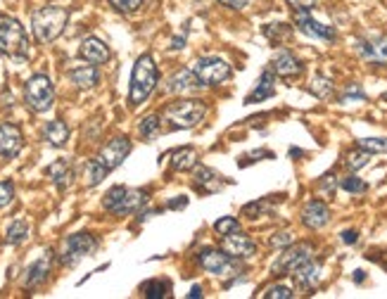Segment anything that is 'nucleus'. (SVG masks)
<instances>
[{
    "instance_id": "nucleus-1",
    "label": "nucleus",
    "mask_w": 387,
    "mask_h": 299,
    "mask_svg": "<svg viewBox=\"0 0 387 299\" xmlns=\"http://www.w3.org/2000/svg\"><path fill=\"white\" fill-rule=\"evenodd\" d=\"M129 152H131V140L129 138L119 135V138L109 140V143L98 152L96 159H91V164H88V169H86L88 186H98V183H102V178H107V174H112L117 166L124 164V159L129 157Z\"/></svg>"
},
{
    "instance_id": "nucleus-2",
    "label": "nucleus",
    "mask_w": 387,
    "mask_h": 299,
    "mask_svg": "<svg viewBox=\"0 0 387 299\" xmlns=\"http://www.w3.org/2000/svg\"><path fill=\"white\" fill-rule=\"evenodd\" d=\"M159 81V71L150 55H140L133 65V74H131V88H129V102L131 107H138L145 100L153 96Z\"/></svg>"
},
{
    "instance_id": "nucleus-3",
    "label": "nucleus",
    "mask_w": 387,
    "mask_h": 299,
    "mask_svg": "<svg viewBox=\"0 0 387 299\" xmlns=\"http://www.w3.org/2000/svg\"><path fill=\"white\" fill-rule=\"evenodd\" d=\"M67 22H69V10L48 5V8H41L31 14V31H34L36 41L45 45L60 38Z\"/></svg>"
},
{
    "instance_id": "nucleus-4",
    "label": "nucleus",
    "mask_w": 387,
    "mask_h": 299,
    "mask_svg": "<svg viewBox=\"0 0 387 299\" xmlns=\"http://www.w3.org/2000/svg\"><path fill=\"white\" fill-rule=\"evenodd\" d=\"M205 117H207V104L202 100H179V102L166 104L164 114H162V119L169 124L171 131L195 129Z\"/></svg>"
},
{
    "instance_id": "nucleus-5",
    "label": "nucleus",
    "mask_w": 387,
    "mask_h": 299,
    "mask_svg": "<svg viewBox=\"0 0 387 299\" xmlns=\"http://www.w3.org/2000/svg\"><path fill=\"white\" fill-rule=\"evenodd\" d=\"M148 202V192L145 190H133L126 186H114L107 190V195L102 199V207L109 214H117V217H126V214L140 212V207Z\"/></svg>"
},
{
    "instance_id": "nucleus-6",
    "label": "nucleus",
    "mask_w": 387,
    "mask_h": 299,
    "mask_svg": "<svg viewBox=\"0 0 387 299\" xmlns=\"http://www.w3.org/2000/svg\"><path fill=\"white\" fill-rule=\"evenodd\" d=\"M0 52L17 57V60L29 55V36H26L22 22L12 17L0 19Z\"/></svg>"
},
{
    "instance_id": "nucleus-7",
    "label": "nucleus",
    "mask_w": 387,
    "mask_h": 299,
    "mask_svg": "<svg viewBox=\"0 0 387 299\" xmlns=\"http://www.w3.org/2000/svg\"><path fill=\"white\" fill-rule=\"evenodd\" d=\"M24 100L34 112H48L52 102H55V86H52V81L45 74H34L26 81Z\"/></svg>"
},
{
    "instance_id": "nucleus-8",
    "label": "nucleus",
    "mask_w": 387,
    "mask_h": 299,
    "mask_svg": "<svg viewBox=\"0 0 387 299\" xmlns=\"http://www.w3.org/2000/svg\"><path fill=\"white\" fill-rule=\"evenodd\" d=\"M98 238L91 233H74L65 240V247H62V256L60 261L65 266H76L83 256H91L93 252L98 250Z\"/></svg>"
},
{
    "instance_id": "nucleus-9",
    "label": "nucleus",
    "mask_w": 387,
    "mask_h": 299,
    "mask_svg": "<svg viewBox=\"0 0 387 299\" xmlns=\"http://www.w3.org/2000/svg\"><path fill=\"white\" fill-rule=\"evenodd\" d=\"M192 69H195L197 78L205 86H221V83H226L233 76L231 65L226 60H221V57H202V60L195 62Z\"/></svg>"
},
{
    "instance_id": "nucleus-10",
    "label": "nucleus",
    "mask_w": 387,
    "mask_h": 299,
    "mask_svg": "<svg viewBox=\"0 0 387 299\" xmlns=\"http://www.w3.org/2000/svg\"><path fill=\"white\" fill-rule=\"evenodd\" d=\"M313 259V247L309 243H300V245H290L283 250V254L276 259L274 264V276H285V274H295L300 266H305L307 261Z\"/></svg>"
},
{
    "instance_id": "nucleus-11",
    "label": "nucleus",
    "mask_w": 387,
    "mask_h": 299,
    "mask_svg": "<svg viewBox=\"0 0 387 299\" xmlns=\"http://www.w3.org/2000/svg\"><path fill=\"white\" fill-rule=\"evenodd\" d=\"M295 24H297V29H300L305 36H309V38H318V41H335L338 38V31L333 29V26L316 22V19L309 14V10H297Z\"/></svg>"
},
{
    "instance_id": "nucleus-12",
    "label": "nucleus",
    "mask_w": 387,
    "mask_h": 299,
    "mask_svg": "<svg viewBox=\"0 0 387 299\" xmlns=\"http://www.w3.org/2000/svg\"><path fill=\"white\" fill-rule=\"evenodd\" d=\"M357 52L366 62H373V65H387V36L385 34H373V36H366V38L357 41Z\"/></svg>"
},
{
    "instance_id": "nucleus-13",
    "label": "nucleus",
    "mask_w": 387,
    "mask_h": 299,
    "mask_svg": "<svg viewBox=\"0 0 387 299\" xmlns=\"http://www.w3.org/2000/svg\"><path fill=\"white\" fill-rule=\"evenodd\" d=\"M197 264L214 276H226L228 271L233 269L231 256H228L223 250H214V247H205V250L197 252Z\"/></svg>"
},
{
    "instance_id": "nucleus-14",
    "label": "nucleus",
    "mask_w": 387,
    "mask_h": 299,
    "mask_svg": "<svg viewBox=\"0 0 387 299\" xmlns=\"http://www.w3.org/2000/svg\"><path fill=\"white\" fill-rule=\"evenodd\" d=\"M24 148V135L19 126L14 124H0V157L14 159Z\"/></svg>"
},
{
    "instance_id": "nucleus-15",
    "label": "nucleus",
    "mask_w": 387,
    "mask_h": 299,
    "mask_svg": "<svg viewBox=\"0 0 387 299\" xmlns=\"http://www.w3.org/2000/svg\"><path fill=\"white\" fill-rule=\"evenodd\" d=\"M221 250L226 252L231 259H250V256H254V252H257V245H254L247 235L235 230L231 235H223Z\"/></svg>"
},
{
    "instance_id": "nucleus-16",
    "label": "nucleus",
    "mask_w": 387,
    "mask_h": 299,
    "mask_svg": "<svg viewBox=\"0 0 387 299\" xmlns=\"http://www.w3.org/2000/svg\"><path fill=\"white\" fill-rule=\"evenodd\" d=\"M202 86H205V83L197 78L195 69H179L174 76L169 78V83H166V91L176 93V96H190V93L202 91Z\"/></svg>"
},
{
    "instance_id": "nucleus-17",
    "label": "nucleus",
    "mask_w": 387,
    "mask_h": 299,
    "mask_svg": "<svg viewBox=\"0 0 387 299\" xmlns=\"http://www.w3.org/2000/svg\"><path fill=\"white\" fill-rule=\"evenodd\" d=\"M271 69H274L276 76H283V78H295L302 74V69H305V65L300 62V57L292 55L290 50H280L274 55V60H271Z\"/></svg>"
},
{
    "instance_id": "nucleus-18",
    "label": "nucleus",
    "mask_w": 387,
    "mask_h": 299,
    "mask_svg": "<svg viewBox=\"0 0 387 299\" xmlns=\"http://www.w3.org/2000/svg\"><path fill=\"white\" fill-rule=\"evenodd\" d=\"M328 221H331V209L326 207V202L311 199V202L305 204V209H302V223H305L307 228L321 230L323 225H328Z\"/></svg>"
},
{
    "instance_id": "nucleus-19",
    "label": "nucleus",
    "mask_w": 387,
    "mask_h": 299,
    "mask_svg": "<svg viewBox=\"0 0 387 299\" xmlns=\"http://www.w3.org/2000/svg\"><path fill=\"white\" fill-rule=\"evenodd\" d=\"M78 55H81V60H86L88 65L98 67L109 60V48L104 41L96 38V36H88V38H83L81 45H78Z\"/></svg>"
},
{
    "instance_id": "nucleus-20",
    "label": "nucleus",
    "mask_w": 387,
    "mask_h": 299,
    "mask_svg": "<svg viewBox=\"0 0 387 299\" xmlns=\"http://www.w3.org/2000/svg\"><path fill=\"white\" fill-rule=\"evenodd\" d=\"M50 264H52V252L48 250V252H43V256H38V259L26 269L24 287H31V290H34V287L43 285V283L48 280Z\"/></svg>"
},
{
    "instance_id": "nucleus-21",
    "label": "nucleus",
    "mask_w": 387,
    "mask_h": 299,
    "mask_svg": "<svg viewBox=\"0 0 387 299\" xmlns=\"http://www.w3.org/2000/svg\"><path fill=\"white\" fill-rule=\"evenodd\" d=\"M292 276H295L297 285H300L302 290H313V287H318L323 280V266L311 259V261H307L305 266H300Z\"/></svg>"
},
{
    "instance_id": "nucleus-22",
    "label": "nucleus",
    "mask_w": 387,
    "mask_h": 299,
    "mask_svg": "<svg viewBox=\"0 0 387 299\" xmlns=\"http://www.w3.org/2000/svg\"><path fill=\"white\" fill-rule=\"evenodd\" d=\"M276 96V74L274 69H266L261 78L257 81V86H254V91L250 93L247 98H245V104H254V102H264V100L274 98Z\"/></svg>"
},
{
    "instance_id": "nucleus-23",
    "label": "nucleus",
    "mask_w": 387,
    "mask_h": 299,
    "mask_svg": "<svg viewBox=\"0 0 387 299\" xmlns=\"http://www.w3.org/2000/svg\"><path fill=\"white\" fill-rule=\"evenodd\" d=\"M69 81L74 83L81 91H88V88H96L98 81H100V74H98L96 65H78L69 69Z\"/></svg>"
},
{
    "instance_id": "nucleus-24",
    "label": "nucleus",
    "mask_w": 387,
    "mask_h": 299,
    "mask_svg": "<svg viewBox=\"0 0 387 299\" xmlns=\"http://www.w3.org/2000/svg\"><path fill=\"white\" fill-rule=\"evenodd\" d=\"M45 174H48V178L52 183H55V188L57 190H67L69 188V183H71V166H69V162L67 159H57V162H52V164L45 169Z\"/></svg>"
},
{
    "instance_id": "nucleus-25",
    "label": "nucleus",
    "mask_w": 387,
    "mask_h": 299,
    "mask_svg": "<svg viewBox=\"0 0 387 299\" xmlns=\"http://www.w3.org/2000/svg\"><path fill=\"white\" fill-rule=\"evenodd\" d=\"M43 138L48 140L52 148H65L67 140H69V126L62 122V119H52V122L45 124Z\"/></svg>"
},
{
    "instance_id": "nucleus-26",
    "label": "nucleus",
    "mask_w": 387,
    "mask_h": 299,
    "mask_svg": "<svg viewBox=\"0 0 387 299\" xmlns=\"http://www.w3.org/2000/svg\"><path fill=\"white\" fill-rule=\"evenodd\" d=\"M195 186L200 188L202 192H219L223 186L221 176L217 174V171L207 169V166H197L195 171Z\"/></svg>"
},
{
    "instance_id": "nucleus-27",
    "label": "nucleus",
    "mask_w": 387,
    "mask_h": 299,
    "mask_svg": "<svg viewBox=\"0 0 387 299\" xmlns=\"http://www.w3.org/2000/svg\"><path fill=\"white\" fill-rule=\"evenodd\" d=\"M171 169L174 171H190L197 169V150L195 148H181L171 155Z\"/></svg>"
},
{
    "instance_id": "nucleus-28",
    "label": "nucleus",
    "mask_w": 387,
    "mask_h": 299,
    "mask_svg": "<svg viewBox=\"0 0 387 299\" xmlns=\"http://www.w3.org/2000/svg\"><path fill=\"white\" fill-rule=\"evenodd\" d=\"M26 238H29V223L22 221V219L12 221L5 230V243L8 245H22L26 243Z\"/></svg>"
},
{
    "instance_id": "nucleus-29",
    "label": "nucleus",
    "mask_w": 387,
    "mask_h": 299,
    "mask_svg": "<svg viewBox=\"0 0 387 299\" xmlns=\"http://www.w3.org/2000/svg\"><path fill=\"white\" fill-rule=\"evenodd\" d=\"M143 295L148 297V299H162V297H169V292H171V283L169 280H148L145 283L143 287Z\"/></svg>"
},
{
    "instance_id": "nucleus-30",
    "label": "nucleus",
    "mask_w": 387,
    "mask_h": 299,
    "mask_svg": "<svg viewBox=\"0 0 387 299\" xmlns=\"http://www.w3.org/2000/svg\"><path fill=\"white\" fill-rule=\"evenodd\" d=\"M162 129V117L159 114H150V117H145L143 122L138 124V131L140 135H143L145 140H153L157 133H159Z\"/></svg>"
},
{
    "instance_id": "nucleus-31",
    "label": "nucleus",
    "mask_w": 387,
    "mask_h": 299,
    "mask_svg": "<svg viewBox=\"0 0 387 299\" xmlns=\"http://www.w3.org/2000/svg\"><path fill=\"white\" fill-rule=\"evenodd\" d=\"M309 91H311L316 98L328 100V98L333 96V83H331V78H326V76H316V78H313V81H311Z\"/></svg>"
},
{
    "instance_id": "nucleus-32",
    "label": "nucleus",
    "mask_w": 387,
    "mask_h": 299,
    "mask_svg": "<svg viewBox=\"0 0 387 299\" xmlns=\"http://www.w3.org/2000/svg\"><path fill=\"white\" fill-rule=\"evenodd\" d=\"M371 162V152L368 150H364V148H359L357 152H349V157H347V169L349 171H359V169H364L366 164Z\"/></svg>"
},
{
    "instance_id": "nucleus-33",
    "label": "nucleus",
    "mask_w": 387,
    "mask_h": 299,
    "mask_svg": "<svg viewBox=\"0 0 387 299\" xmlns=\"http://www.w3.org/2000/svg\"><path fill=\"white\" fill-rule=\"evenodd\" d=\"M290 34H292V29L287 24H269V26H264V36L266 38H271V41H285V38H290Z\"/></svg>"
},
{
    "instance_id": "nucleus-34",
    "label": "nucleus",
    "mask_w": 387,
    "mask_h": 299,
    "mask_svg": "<svg viewBox=\"0 0 387 299\" xmlns=\"http://www.w3.org/2000/svg\"><path fill=\"white\" fill-rule=\"evenodd\" d=\"M359 148L368 150L371 155H387V138H362Z\"/></svg>"
},
{
    "instance_id": "nucleus-35",
    "label": "nucleus",
    "mask_w": 387,
    "mask_h": 299,
    "mask_svg": "<svg viewBox=\"0 0 387 299\" xmlns=\"http://www.w3.org/2000/svg\"><path fill=\"white\" fill-rule=\"evenodd\" d=\"M214 230H217V235H231L235 230H240V221L235 217H223L214 223Z\"/></svg>"
},
{
    "instance_id": "nucleus-36",
    "label": "nucleus",
    "mask_w": 387,
    "mask_h": 299,
    "mask_svg": "<svg viewBox=\"0 0 387 299\" xmlns=\"http://www.w3.org/2000/svg\"><path fill=\"white\" fill-rule=\"evenodd\" d=\"M112 3L114 10H119V12H138L140 8H143V0H109Z\"/></svg>"
},
{
    "instance_id": "nucleus-37",
    "label": "nucleus",
    "mask_w": 387,
    "mask_h": 299,
    "mask_svg": "<svg viewBox=\"0 0 387 299\" xmlns=\"http://www.w3.org/2000/svg\"><path fill=\"white\" fill-rule=\"evenodd\" d=\"M266 299H292L295 297V292L290 290L287 285H271L269 290L264 292Z\"/></svg>"
},
{
    "instance_id": "nucleus-38",
    "label": "nucleus",
    "mask_w": 387,
    "mask_h": 299,
    "mask_svg": "<svg viewBox=\"0 0 387 299\" xmlns=\"http://www.w3.org/2000/svg\"><path fill=\"white\" fill-rule=\"evenodd\" d=\"M340 186H342V190H347V192H366V188H368L362 178H357V176H347Z\"/></svg>"
},
{
    "instance_id": "nucleus-39",
    "label": "nucleus",
    "mask_w": 387,
    "mask_h": 299,
    "mask_svg": "<svg viewBox=\"0 0 387 299\" xmlns=\"http://www.w3.org/2000/svg\"><path fill=\"white\" fill-rule=\"evenodd\" d=\"M14 199V186L10 181L0 183V209H5Z\"/></svg>"
},
{
    "instance_id": "nucleus-40",
    "label": "nucleus",
    "mask_w": 387,
    "mask_h": 299,
    "mask_svg": "<svg viewBox=\"0 0 387 299\" xmlns=\"http://www.w3.org/2000/svg\"><path fill=\"white\" fill-rule=\"evenodd\" d=\"M292 233H276L274 238H271V247H278V250H285L292 245Z\"/></svg>"
},
{
    "instance_id": "nucleus-41",
    "label": "nucleus",
    "mask_w": 387,
    "mask_h": 299,
    "mask_svg": "<svg viewBox=\"0 0 387 299\" xmlns=\"http://www.w3.org/2000/svg\"><path fill=\"white\" fill-rule=\"evenodd\" d=\"M316 3H318V0H287V5H290L295 12H297V10H311Z\"/></svg>"
},
{
    "instance_id": "nucleus-42",
    "label": "nucleus",
    "mask_w": 387,
    "mask_h": 299,
    "mask_svg": "<svg viewBox=\"0 0 387 299\" xmlns=\"http://www.w3.org/2000/svg\"><path fill=\"white\" fill-rule=\"evenodd\" d=\"M349 98H357V100H364L366 96H364V91L362 88L357 86V83H354V86H349L347 91H344V96H342V100L344 102H349Z\"/></svg>"
},
{
    "instance_id": "nucleus-43",
    "label": "nucleus",
    "mask_w": 387,
    "mask_h": 299,
    "mask_svg": "<svg viewBox=\"0 0 387 299\" xmlns=\"http://www.w3.org/2000/svg\"><path fill=\"white\" fill-rule=\"evenodd\" d=\"M264 209H266V204H264V202H252V204H247V207H245L243 212L247 214V217H252V219H254V217H259V214L264 212Z\"/></svg>"
},
{
    "instance_id": "nucleus-44",
    "label": "nucleus",
    "mask_w": 387,
    "mask_h": 299,
    "mask_svg": "<svg viewBox=\"0 0 387 299\" xmlns=\"http://www.w3.org/2000/svg\"><path fill=\"white\" fill-rule=\"evenodd\" d=\"M335 186H338V181H335V176H333V174H326L321 178V188L326 192H333V190H335Z\"/></svg>"
},
{
    "instance_id": "nucleus-45",
    "label": "nucleus",
    "mask_w": 387,
    "mask_h": 299,
    "mask_svg": "<svg viewBox=\"0 0 387 299\" xmlns=\"http://www.w3.org/2000/svg\"><path fill=\"white\" fill-rule=\"evenodd\" d=\"M340 238H342V243L354 245V243H357V240H359V233H357V230L349 228V230H342V235H340Z\"/></svg>"
},
{
    "instance_id": "nucleus-46",
    "label": "nucleus",
    "mask_w": 387,
    "mask_h": 299,
    "mask_svg": "<svg viewBox=\"0 0 387 299\" xmlns=\"http://www.w3.org/2000/svg\"><path fill=\"white\" fill-rule=\"evenodd\" d=\"M219 3L228 5V8H233V10H243V8H247L250 0H219Z\"/></svg>"
},
{
    "instance_id": "nucleus-47",
    "label": "nucleus",
    "mask_w": 387,
    "mask_h": 299,
    "mask_svg": "<svg viewBox=\"0 0 387 299\" xmlns=\"http://www.w3.org/2000/svg\"><path fill=\"white\" fill-rule=\"evenodd\" d=\"M188 204V197H179V199H171L169 204H166V209H183Z\"/></svg>"
},
{
    "instance_id": "nucleus-48",
    "label": "nucleus",
    "mask_w": 387,
    "mask_h": 299,
    "mask_svg": "<svg viewBox=\"0 0 387 299\" xmlns=\"http://www.w3.org/2000/svg\"><path fill=\"white\" fill-rule=\"evenodd\" d=\"M202 295V290H200V287H192V290H190V295H188V297H200Z\"/></svg>"
},
{
    "instance_id": "nucleus-49",
    "label": "nucleus",
    "mask_w": 387,
    "mask_h": 299,
    "mask_svg": "<svg viewBox=\"0 0 387 299\" xmlns=\"http://www.w3.org/2000/svg\"><path fill=\"white\" fill-rule=\"evenodd\" d=\"M383 100H387V93H385V96H383Z\"/></svg>"
}]
</instances>
